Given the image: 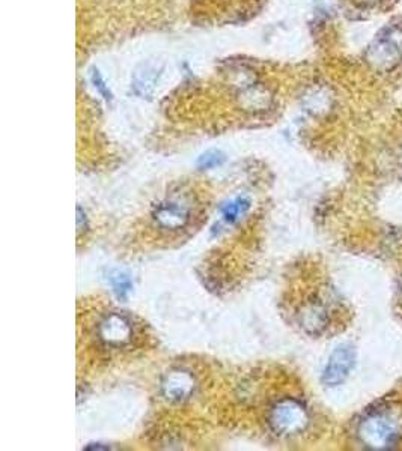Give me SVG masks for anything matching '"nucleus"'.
<instances>
[{"mask_svg":"<svg viewBox=\"0 0 402 451\" xmlns=\"http://www.w3.org/2000/svg\"><path fill=\"white\" fill-rule=\"evenodd\" d=\"M152 220L154 223L169 232H175L184 229L190 222V208L179 200L167 199L154 206L152 210Z\"/></svg>","mask_w":402,"mask_h":451,"instance_id":"obj_4","label":"nucleus"},{"mask_svg":"<svg viewBox=\"0 0 402 451\" xmlns=\"http://www.w3.org/2000/svg\"><path fill=\"white\" fill-rule=\"evenodd\" d=\"M194 377L190 372L177 369L167 373L162 382V393L174 404H179V401L187 400L193 392H194Z\"/></svg>","mask_w":402,"mask_h":451,"instance_id":"obj_6","label":"nucleus"},{"mask_svg":"<svg viewBox=\"0 0 402 451\" xmlns=\"http://www.w3.org/2000/svg\"><path fill=\"white\" fill-rule=\"evenodd\" d=\"M250 208V200L246 198H237L228 202L222 208V217L228 224L237 223Z\"/></svg>","mask_w":402,"mask_h":451,"instance_id":"obj_8","label":"nucleus"},{"mask_svg":"<svg viewBox=\"0 0 402 451\" xmlns=\"http://www.w3.org/2000/svg\"><path fill=\"white\" fill-rule=\"evenodd\" d=\"M96 333H99V338L106 346L115 349H121L130 345L134 336L130 318L119 312L107 313L100 321Z\"/></svg>","mask_w":402,"mask_h":451,"instance_id":"obj_3","label":"nucleus"},{"mask_svg":"<svg viewBox=\"0 0 402 451\" xmlns=\"http://www.w3.org/2000/svg\"><path fill=\"white\" fill-rule=\"evenodd\" d=\"M111 283H112L113 292H115L116 297L119 299H125L127 295L131 292V287H133L130 277L127 274H124V273L113 274L112 278H111Z\"/></svg>","mask_w":402,"mask_h":451,"instance_id":"obj_10","label":"nucleus"},{"mask_svg":"<svg viewBox=\"0 0 402 451\" xmlns=\"http://www.w3.org/2000/svg\"><path fill=\"white\" fill-rule=\"evenodd\" d=\"M360 443L371 450H387L402 440V409L384 405L369 409L357 428Z\"/></svg>","mask_w":402,"mask_h":451,"instance_id":"obj_1","label":"nucleus"},{"mask_svg":"<svg viewBox=\"0 0 402 451\" xmlns=\"http://www.w3.org/2000/svg\"><path fill=\"white\" fill-rule=\"evenodd\" d=\"M154 72L155 71L150 69V68H143V71H138L136 81H134V88L138 89V92H140L142 95L152 92V89L155 86Z\"/></svg>","mask_w":402,"mask_h":451,"instance_id":"obj_9","label":"nucleus"},{"mask_svg":"<svg viewBox=\"0 0 402 451\" xmlns=\"http://www.w3.org/2000/svg\"><path fill=\"white\" fill-rule=\"evenodd\" d=\"M91 77H92V83H94L95 89H99V92L104 96L106 100H112V93H111V91H108V88L106 86L103 77L100 76V71L99 69H92Z\"/></svg>","mask_w":402,"mask_h":451,"instance_id":"obj_12","label":"nucleus"},{"mask_svg":"<svg viewBox=\"0 0 402 451\" xmlns=\"http://www.w3.org/2000/svg\"><path fill=\"white\" fill-rule=\"evenodd\" d=\"M226 160L225 154L220 151H208L199 156L198 160V169L201 170H211L216 167H220Z\"/></svg>","mask_w":402,"mask_h":451,"instance_id":"obj_11","label":"nucleus"},{"mask_svg":"<svg viewBox=\"0 0 402 451\" xmlns=\"http://www.w3.org/2000/svg\"><path fill=\"white\" fill-rule=\"evenodd\" d=\"M328 324V314L325 307L320 302H309L300 313V325L309 334H320Z\"/></svg>","mask_w":402,"mask_h":451,"instance_id":"obj_7","label":"nucleus"},{"mask_svg":"<svg viewBox=\"0 0 402 451\" xmlns=\"http://www.w3.org/2000/svg\"><path fill=\"white\" fill-rule=\"evenodd\" d=\"M354 360L356 353L350 345H342L336 348L325 365L323 382L327 387H336L342 384L348 377L352 365H354Z\"/></svg>","mask_w":402,"mask_h":451,"instance_id":"obj_5","label":"nucleus"},{"mask_svg":"<svg viewBox=\"0 0 402 451\" xmlns=\"http://www.w3.org/2000/svg\"><path fill=\"white\" fill-rule=\"evenodd\" d=\"M309 412L300 400L285 397L276 401L268 413L270 429L282 438L297 436L309 426Z\"/></svg>","mask_w":402,"mask_h":451,"instance_id":"obj_2","label":"nucleus"},{"mask_svg":"<svg viewBox=\"0 0 402 451\" xmlns=\"http://www.w3.org/2000/svg\"><path fill=\"white\" fill-rule=\"evenodd\" d=\"M86 227H88L86 214H84L83 210L79 206V208H77V234L80 235L83 230H86Z\"/></svg>","mask_w":402,"mask_h":451,"instance_id":"obj_13","label":"nucleus"}]
</instances>
